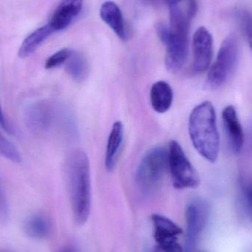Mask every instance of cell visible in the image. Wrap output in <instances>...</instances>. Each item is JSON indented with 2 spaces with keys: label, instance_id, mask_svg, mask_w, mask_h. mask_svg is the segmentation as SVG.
<instances>
[{
  "label": "cell",
  "instance_id": "2e32d148",
  "mask_svg": "<svg viewBox=\"0 0 252 252\" xmlns=\"http://www.w3.org/2000/svg\"><path fill=\"white\" fill-rule=\"evenodd\" d=\"M53 32L54 31L48 24L31 32L21 45L19 50V57L25 59L32 55Z\"/></svg>",
  "mask_w": 252,
  "mask_h": 252
},
{
  "label": "cell",
  "instance_id": "ac0fdd59",
  "mask_svg": "<svg viewBox=\"0 0 252 252\" xmlns=\"http://www.w3.org/2000/svg\"><path fill=\"white\" fill-rule=\"evenodd\" d=\"M65 69L68 75L76 82H83L88 77L89 65L87 59L82 54L74 50L65 63Z\"/></svg>",
  "mask_w": 252,
  "mask_h": 252
},
{
  "label": "cell",
  "instance_id": "9c48e42d",
  "mask_svg": "<svg viewBox=\"0 0 252 252\" xmlns=\"http://www.w3.org/2000/svg\"><path fill=\"white\" fill-rule=\"evenodd\" d=\"M208 212L207 204L202 200H194L186 206L185 218L189 244L195 242L204 229L208 218Z\"/></svg>",
  "mask_w": 252,
  "mask_h": 252
},
{
  "label": "cell",
  "instance_id": "7c38bea8",
  "mask_svg": "<svg viewBox=\"0 0 252 252\" xmlns=\"http://www.w3.org/2000/svg\"><path fill=\"white\" fill-rule=\"evenodd\" d=\"M152 221L154 226V238L156 245H165L178 242L182 229L173 220L160 214H153Z\"/></svg>",
  "mask_w": 252,
  "mask_h": 252
},
{
  "label": "cell",
  "instance_id": "d6986e66",
  "mask_svg": "<svg viewBox=\"0 0 252 252\" xmlns=\"http://www.w3.org/2000/svg\"><path fill=\"white\" fill-rule=\"evenodd\" d=\"M238 202L240 205L248 212L252 213V186L250 182L244 178L240 179L239 190H238Z\"/></svg>",
  "mask_w": 252,
  "mask_h": 252
},
{
  "label": "cell",
  "instance_id": "484cf974",
  "mask_svg": "<svg viewBox=\"0 0 252 252\" xmlns=\"http://www.w3.org/2000/svg\"><path fill=\"white\" fill-rule=\"evenodd\" d=\"M0 126H1L2 128L5 130L7 133H13V132H12L11 127L7 124V121H6L5 118H4V113H3L2 109H1V104H0Z\"/></svg>",
  "mask_w": 252,
  "mask_h": 252
},
{
  "label": "cell",
  "instance_id": "ffe728a7",
  "mask_svg": "<svg viewBox=\"0 0 252 252\" xmlns=\"http://www.w3.org/2000/svg\"><path fill=\"white\" fill-rule=\"evenodd\" d=\"M0 156L13 162L19 163L22 161L19 150L1 133H0Z\"/></svg>",
  "mask_w": 252,
  "mask_h": 252
},
{
  "label": "cell",
  "instance_id": "4fadbf2b",
  "mask_svg": "<svg viewBox=\"0 0 252 252\" xmlns=\"http://www.w3.org/2000/svg\"><path fill=\"white\" fill-rule=\"evenodd\" d=\"M124 130L122 123L117 121L112 126L107 144L105 167L108 172L113 171L119 158L124 141Z\"/></svg>",
  "mask_w": 252,
  "mask_h": 252
},
{
  "label": "cell",
  "instance_id": "603a6c76",
  "mask_svg": "<svg viewBox=\"0 0 252 252\" xmlns=\"http://www.w3.org/2000/svg\"><path fill=\"white\" fill-rule=\"evenodd\" d=\"M10 210L5 192L0 183V223H5L9 219Z\"/></svg>",
  "mask_w": 252,
  "mask_h": 252
},
{
  "label": "cell",
  "instance_id": "e0dca14e",
  "mask_svg": "<svg viewBox=\"0 0 252 252\" xmlns=\"http://www.w3.org/2000/svg\"><path fill=\"white\" fill-rule=\"evenodd\" d=\"M24 231L30 238L37 240L44 239L50 234V223L44 215H33L25 220Z\"/></svg>",
  "mask_w": 252,
  "mask_h": 252
},
{
  "label": "cell",
  "instance_id": "6da1fadb",
  "mask_svg": "<svg viewBox=\"0 0 252 252\" xmlns=\"http://www.w3.org/2000/svg\"><path fill=\"white\" fill-rule=\"evenodd\" d=\"M65 174L74 219L78 224H84L91 209L90 161L84 151L75 150L68 154Z\"/></svg>",
  "mask_w": 252,
  "mask_h": 252
},
{
  "label": "cell",
  "instance_id": "9a60e30c",
  "mask_svg": "<svg viewBox=\"0 0 252 252\" xmlns=\"http://www.w3.org/2000/svg\"><path fill=\"white\" fill-rule=\"evenodd\" d=\"M149 97L152 109L157 113H166L173 104V89L166 81H157L151 87Z\"/></svg>",
  "mask_w": 252,
  "mask_h": 252
},
{
  "label": "cell",
  "instance_id": "83f0119b",
  "mask_svg": "<svg viewBox=\"0 0 252 252\" xmlns=\"http://www.w3.org/2000/svg\"></svg>",
  "mask_w": 252,
  "mask_h": 252
},
{
  "label": "cell",
  "instance_id": "8fae6325",
  "mask_svg": "<svg viewBox=\"0 0 252 252\" xmlns=\"http://www.w3.org/2000/svg\"><path fill=\"white\" fill-rule=\"evenodd\" d=\"M83 0H62L53 11L48 25L54 32L66 29L81 13Z\"/></svg>",
  "mask_w": 252,
  "mask_h": 252
},
{
  "label": "cell",
  "instance_id": "277c9868",
  "mask_svg": "<svg viewBox=\"0 0 252 252\" xmlns=\"http://www.w3.org/2000/svg\"><path fill=\"white\" fill-rule=\"evenodd\" d=\"M240 57L238 37L230 35L222 43L217 59L207 77V85L213 90L220 88L233 75Z\"/></svg>",
  "mask_w": 252,
  "mask_h": 252
},
{
  "label": "cell",
  "instance_id": "cb8c5ba5",
  "mask_svg": "<svg viewBox=\"0 0 252 252\" xmlns=\"http://www.w3.org/2000/svg\"><path fill=\"white\" fill-rule=\"evenodd\" d=\"M153 252H183V249L178 242L165 245H156Z\"/></svg>",
  "mask_w": 252,
  "mask_h": 252
},
{
  "label": "cell",
  "instance_id": "5b68a950",
  "mask_svg": "<svg viewBox=\"0 0 252 252\" xmlns=\"http://www.w3.org/2000/svg\"><path fill=\"white\" fill-rule=\"evenodd\" d=\"M156 31L166 47V67L170 72H179L187 59L189 32L174 31L162 23L157 25Z\"/></svg>",
  "mask_w": 252,
  "mask_h": 252
},
{
  "label": "cell",
  "instance_id": "7402d4cb",
  "mask_svg": "<svg viewBox=\"0 0 252 252\" xmlns=\"http://www.w3.org/2000/svg\"><path fill=\"white\" fill-rule=\"evenodd\" d=\"M238 22L244 35L247 37L250 45L252 43V17L247 10H239L237 13Z\"/></svg>",
  "mask_w": 252,
  "mask_h": 252
},
{
  "label": "cell",
  "instance_id": "5bb4252c",
  "mask_svg": "<svg viewBox=\"0 0 252 252\" xmlns=\"http://www.w3.org/2000/svg\"><path fill=\"white\" fill-rule=\"evenodd\" d=\"M102 20L114 31L121 40L127 38L125 24L121 9L114 1H107L103 3L100 9Z\"/></svg>",
  "mask_w": 252,
  "mask_h": 252
},
{
  "label": "cell",
  "instance_id": "8992f818",
  "mask_svg": "<svg viewBox=\"0 0 252 252\" xmlns=\"http://www.w3.org/2000/svg\"><path fill=\"white\" fill-rule=\"evenodd\" d=\"M167 160L173 186L176 189L196 188L199 186V176L177 141L172 140L169 144Z\"/></svg>",
  "mask_w": 252,
  "mask_h": 252
},
{
  "label": "cell",
  "instance_id": "7a4b0ae2",
  "mask_svg": "<svg viewBox=\"0 0 252 252\" xmlns=\"http://www.w3.org/2000/svg\"><path fill=\"white\" fill-rule=\"evenodd\" d=\"M189 133L192 145L201 157L216 162L220 151V136L211 102H203L194 108L189 116Z\"/></svg>",
  "mask_w": 252,
  "mask_h": 252
},
{
  "label": "cell",
  "instance_id": "ba28073f",
  "mask_svg": "<svg viewBox=\"0 0 252 252\" xmlns=\"http://www.w3.org/2000/svg\"><path fill=\"white\" fill-rule=\"evenodd\" d=\"M192 48V70L196 74L203 73L210 68L213 55V36L207 28L201 27L195 31Z\"/></svg>",
  "mask_w": 252,
  "mask_h": 252
},
{
  "label": "cell",
  "instance_id": "44dd1931",
  "mask_svg": "<svg viewBox=\"0 0 252 252\" xmlns=\"http://www.w3.org/2000/svg\"><path fill=\"white\" fill-rule=\"evenodd\" d=\"M73 50L71 49L65 48L56 52L48 58L45 62V68L47 69H56L63 64H65L71 57Z\"/></svg>",
  "mask_w": 252,
  "mask_h": 252
},
{
  "label": "cell",
  "instance_id": "4316f807",
  "mask_svg": "<svg viewBox=\"0 0 252 252\" xmlns=\"http://www.w3.org/2000/svg\"><path fill=\"white\" fill-rule=\"evenodd\" d=\"M59 252H74L73 250L72 249L70 248V247H65V248L62 249Z\"/></svg>",
  "mask_w": 252,
  "mask_h": 252
},
{
  "label": "cell",
  "instance_id": "3957f363",
  "mask_svg": "<svg viewBox=\"0 0 252 252\" xmlns=\"http://www.w3.org/2000/svg\"><path fill=\"white\" fill-rule=\"evenodd\" d=\"M167 168V150L162 147L149 150L141 160L136 171L139 189L146 194L155 192L161 186Z\"/></svg>",
  "mask_w": 252,
  "mask_h": 252
},
{
  "label": "cell",
  "instance_id": "52a82bcc",
  "mask_svg": "<svg viewBox=\"0 0 252 252\" xmlns=\"http://www.w3.org/2000/svg\"><path fill=\"white\" fill-rule=\"evenodd\" d=\"M54 108L50 103L36 101L30 103L25 109V121L30 130L37 134L47 133L54 122Z\"/></svg>",
  "mask_w": 252,
  "mask_h": 252
},
{
  "label": "cell",
  "instance_id": "d4e9b609",
  "mask_svg": "<svg viewBox=\"0 0 252 252\" xmlns=\"http://www.w3.org/2000/svg\"><path fill=\"white\" fill-rule=\"evenodd\" d=\"M146 1L152 5L160 6L166 4L169 7H171V6L179 4L181 0H146Z\"/></svg>",
  "mask_w": 252,
  "mask_h": 252
},
{
  "label": "cell",
  "instance_id": "30bf717a",
  "mask_svg": "<svg viewBox=\"0 0 252 252\" xmlns=\"http://www.w3.org/2000/svg\"><path fill=\"white\" fill-rule=\"evenodd\" d=\"M222 120L231 151L234 154H239L244 147L245 136L236 109L233 106H226L223 109Z\"/></svg>",
  "mask_w": 252,
  "mask_h": 252
}]
</instances>
